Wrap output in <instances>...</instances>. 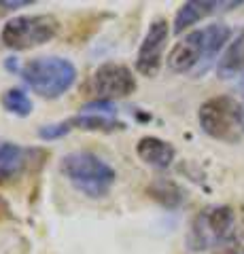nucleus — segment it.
I'll use <instances>...</instances> for the list:
<instances>
[{"label": "nucleus", "mask_w": 244, "mask_h": 254, "mask_svg": "<svg viewBox=\"0 0 244 254\" xmlns=\"http://www.w3.org/2000/svg\"><path fill=\"white\" fill-rule=\"evenodd\" d=\"M232 30L225 23H212L202 30L189 32L185 38L172 47L168 55V68L172 72H191L200 64H208L217 58V53L223 49L230 41Z\"/></svg>", "instance_id": "f257e3e1"}, {"label": "nucleus", "mask_w": 244, "mask_h": 254, "mask_svg": "<svg viewBox=\"0 0 244 254\" xmlns=\"http://www.w3.org/2000/svg\"><path fill=\"white\" fill-rule=\"evenodd\" d=\"M62 174L73 182V187L89 197H102L115 185L117 174L98 155L79 150L62 159Z\"/></svg>", "instance_id": "f03ea898"}, {"label": "nucleus", "mask_w": 244, "mask_h": 254, "mask_svg": "<svg viewBox=\"0 0 244 254\" xmlns=\"http://www.w3.org/2000/svg\"><path fill=\"white\" fill-rule=\"evenodd\" d=\"M21 76L41 98H60L77 81V68L64 58H34L23 64Z\"/></svg>", "instance_id": "7ed1b4c3"}, {"label": "nucleus", "mask_w": 244, "mask_h": 254, "mask_svg": "<svg viewBox=\"0 0 244 254\" xmlns=\"http://www.w3.org/2000/svg\"><path fill=\"white\" fill-rule=\"evenodd\" d=\"M200 125L210 138L236 142L244 129V110L232 95H217L200 106Z\"/></svg>", "instance_id": "20e7f679"}, {"label": "nucleus", "mask_w": 244, "mask_h": 254, "mask_svg": "<svg viewBox=\"0 0 244 254\" xmlns=\"http://www.w3.org/2000/svg\"><path fill=\"white\" fill-rule=\"evenodd\" d=\"M236 237H238V222H236L234 210L227 205H219V208H208L198 214L191 227L189 244L195 250H206L227 246Z\"/></svg>", "instance_id": "39448f33"}, {"label": "nucleus", "mask_w": 244, "mask_h": 254, "mask_svg": "<svg viewBox=\"0 0 244 254\" xmlns=\"http://www.w3.org/2000/svg\"><path fill=\"white\" fill-rule=\"evenodd\" d=\"M58 28L60 23L53 15H19L4 23L0 38L9 49L26 51L49 43L58 34Z\"/></svg>", "instance_id": "423d86ee"}, {"label": "nucleus", "mask_w": 244, "mask_h": 254, "mask_svg": "<svg viewBox=\"0 0 244 254\" xmlns=\"http://www.w3.org/2000/svg\"><path fill=\"white\" fill-rule=\"evenodd\" d=\"M89 89L98 95V100L111 102L115 98H125L136 89V78H134L132 70L121 64H102V66L93 72L89 81Z\"/></svg>", "instance_id": "0eeeda50"}, {"label": "nucleus", "mask_w": 244, "mask_h": 254, "mask_svg": "<svg viewBox=\"0 0 244 254\" xmlns=\"http://www.w3.org/2000/svg\"><path fill=\"white\" fill-rule=\"evenodd\" d=\"M168 21L166 19H155L147 30V36L138 49L136 58V70L145 76H155L162 68V55L168 43Z\"/></svg>", "instance_id": "6e6552de"}, {"label": "nucleus", "mask_w": 244, "mask_h": 254, "mask_svg": "<svg viewBox=\"0 0 244 254\" xmlns=\"http://www.w3.org/2000/svg\"><path fill=\"white\" fill-rule=\"evenodd\" d=\"M34 155H41L34 148H23L15 142L0 140V182L17 178L30 165Z\"/></svg>", "instance_id": "1a4fd4ad"}, {"label": "nucleus", "mask_w": 244, "mask_h": 254, "mask_svg": "<svg viewBox=\"0 0 244 254\" xmlns=\"http://www.w3.org/2000/svg\"><path fill=\"white\" fill-rule=\"evenodd\" d=\"M242 2H208V0H189L178 9L174 17V34L185 32L189 26L198 23L200 19L208 17V15L223 11L225 6H240Z\"/></svg>", "instance_id": "9d476101"}, {"label": "nucleus", "mask_w": 244, "mask_h": 254, "mask_svg": "<svg viewBox=\"0 0 244 254\" xmlns=\"http://www.w3.org/2000/svg\"><path fill=\"white\" fill-rule=\"evenodd\" d=\"M136 153L147 165L157 168V170H166L172 165V161H174V146H172L170 142L155 138V136L140 138L136 144Z\"/></svg>", "instance_id": "9b49d317"}, {"label": "nucleus", "mask_w": 244, "mask_h": 254, "mask_svg": "<svg viewBox=\"0 0 244 254\" xmlns=\"http://www.w3.org/2000/svg\"><path fill=\"white\" fill-rule=\"evenodd\" d=\"M217 70L223 78H230V76L244 70V28H242L240 34L234 38V43L227 47V51L223 53Z\"/></svg>", "instance_id": "f8f14e48"}, {"label": "nucleus", "mask_w": 244, "mask_h": 254, "mask_svg": "<svg viewBox=\"0 0 244 254\" xmlns=\"http://www.w3.org/2000/svg\"><path fill=\"white\" fill-rule=\"evenodd\" d=\"M68 123L70 127H79V129L85 131H115L123 127L111 115H100V113H81L79 117L68 119Z\"/></svg>", "instance_id": "ddd939ff"}, {"label": "nucleus", "mask_w": 244, "mask_h": 254, "mask_svg": "<svg viewBox=\"0 0 244 254\" xmlns=\"http://www.w3.org/2000/svg\"><path fill=\"white\" fill-rule=\"evenodd\" d=\"M2 106L4 110H9L17 117H28L32 113V100L21 89H6L2 93Z\"/></svg>", "instance_id": "4468645a"}, {"label": "nucleus", "mask_w": 244, "mask_h": 254, "mask_svg": "<svg viewBox=\"0 0 244 254\" xmlns=\"http://www.w3.org/2000/svg\"><path fill=\"white\" fill-rule=\"evenodd\" d=\"M151 193L163 205H168V208H176V205L183 201V190H180L174 182H168V180L155 182V185L151 187Z\"/></svg>", "instance_id": "2eb2a0df"}, {"label": "nucleus", "mask_w": 244, "mask_h": 254, "mask_svg": "<svg viewBox=\"0 0 244 254\" xmlns=\"http://www.w3.org/2000/svg\"><path fill=\"white\" fill-rule=\"evenodd\" d=\"M73 129L68 121L64 123H53V125H45L38 129V138L41 140H58V138H64L66 133Z\"/></svg>", "instance_id": "dca6fc26"}, {"label": "nucleus", "mask_w": 244, "mask_h": 254, "mask_svg": "<svg viewBox=\"0 0 244 254\" xmlns=\"http://www.w3.org/2000/svg\"><path fill=\"white\" fill-rule=\"evenodd\" d=\"M32 0H15V2H0V11H11V9H19V6H30Z\"/></svg>", "instance_id": "f3484780"}, {"label": "nucleus", "mask_w": 244, "mask_h": 254, "mask_svg": "<svg viewBox=\"0 0 244 254\" xmlns=\"http://www.w3.org/2000/svg\"><path fill=\"white\" fill-rule=\"evenodd\" d=\"M6 68H9V70H17V62H15V60L11 62L9 60V62H6Z\"/></svg>", "instance_id": "a211bd4d"}]
</instances>
